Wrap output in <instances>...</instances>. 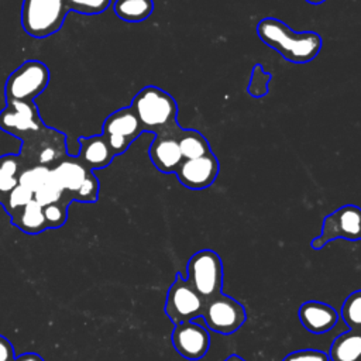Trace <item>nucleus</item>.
I'll return each mask as SVG.
<instances>
[{"instance_id":"obj_21","label":"nucleus","mask_w":361,"mask_h":361,"mask_svg":"<svg viewBox=\"0 0 361 361\" xmlns=\"http://www.w3.org/2000/svg\"><path fill=\"white\" fill-rule=\"evenodd\" d=\"M113 10L120 20L140 23L147 20L154 11L152 0H116Z\"/></svg>"},{"instance_id":"obj_28","label":"nucleus","mask_w":361,"mask_h":361,"mask_svg":"<svg viewBox=\"0 0 361 361\" xmlns=\"http://www.w3.org/2000/svg\"><path fill=\"white\" fill-rule=\"evenodd\" d=\"M271 80V73L264 72L262 66L257 63L252 68L250 85H248V93L252 97H262L268 93V82Z\"/></svg>"},{"instance_id":"obj_7","label":"nucleus","mask_w":361,"mask_h":361,"mask_svg":"<svg viewBox=\"0 0 361 361\" xmlns=\"http://www.w3.org/2000/svg\"><path fill=\"white\" fill-rule=\"evenodd\" d=\"M204 300L190 286L188 279H183L180 274H176L172 285L166 293L165 313L169 320L176 326L180 323L192 322L202 316Z\"/></svg>"},{"instance_id":"obj_2","label":"nucleus","mask_w":361,"mask_h":361,"mask_svg":"<svg viewBox=\"0 0 361 361\" xmlns=\"http://www.w3.org/2000/svg\"><path fill=\"white\" fill-rule=\"evenodd\" d=\"M131 110L141 123L144 133L178 134V103L165 90L157 86L142 87L131 102Z\"/></svg>"},{"instance_id":"obj_29","label":"nucleus","mask_w":361,"mask_h":361,"mask_svg":"<svg viewBox=\"0 0 361 361\" xmlns=\"http://www.w3.org/2000/svg\"><path fill=\"white\" fill-rule=\"evenodd\" d=\"M99 197V180L93 175V172L85 179L82 186L75 195V200L82 203H93Z\"/></svg>"},{"instance_id":"obj_16","label":"nucleus","mask_w":361,"mask_h":361,"mask_svg":"<svg viewBox=\"0 0 361 361\" xmlns=\"http://www.w3.org/2000/svg\"><path fill=\"white\" fill-rule=\"evenodd\" d=\"M79 155L78 158L90 169H103L109 166L114 158L107 140L103 134L90 137H79Z\"/></svg>"},{"instance_id":"obj_10","label":"nucleus","mask_w":361,"mask_h":361,"mask_svg":"<svg viewBox=\"0 0 361 361\" xmlns=\"http://www.w3.org/2000/svg\"><path fill=\"white\" fill-rule=\"evenodd\" d=\"M44 127L34 102H7V106L0 111V130L18 137L21 141Z\"/></svg>"},{"instance_id":"obj_18","label":"nucleus","mask_w":361,"mask_h":361,"mask_svg":"<svg viewBox=\"0 0 361 361\" xmlns=\"http://www.w3.org/2000/svg\"><path fill=\"white\" fill-rule=\"evenodd\" d=\"M330 361H361V331L348 330L338 334L329 351Z\"/></svg>"},{"instance_id":"obj_3","label":"nucleus","mask_w":361,"mask_h":361,"mask_svg":"<svg viewBox=\"0 0 361 361\" xmlns=\"http://www.w3.org/2000/svg\"><path fill=\"white\" fill-rule=\"evenodd\" d=\"M69 13L63 0H23L21 25L34 38H45L61 30Z\"/></svg>"},{"instance_id":"obj_12","label":"nucleus","mask_w":361,"mask_h":361,"mask_svg":"<svg viewBox=\"0 0 361 361\" xmlns=\"http://www.w3.org/2000/svg\"><path fill=\"white\" fill-rule=\"evenodd\" d=\"M175 173L185 188L202 190L216 180L219 161L213 152L195 159H183Z\"/></svg>"},{"instance_id":"obj_6","label":"nucleus","mask_w":361,"mask_h":361,"mask_svg":"<svg viewBox=\"0 0 361 361\" xmlns=\"http://www.w3.org/2000/svg\"><path fill=\"white\" fill-rule=\"evenodd\" d=\"M344 238L355 241L361 238V209L355 204H344L327 214L322 233L312 240L313 250H322L330 241Z\"/></svg>"},{"instance_id":"obj_5","label":"nucleus","mask_w":361,"mask_h":361,"mask_svg":"<svg viewBox=\"0 0 361 361\" xmlns=\"http://www.w3.org/2000/svg\"><path fill=\"white\" fill-rule=\"evenodd\" d=\"M49 78V69L41 61L23 62L6 80V102H34L47 89Z\"/></svg>"},{"instance_id":"obj_27","label":"nucleus","mask_w":361,"mask_h":361,"mask_svg":"<svg viewBox=\"0 0 361 361\" xmlns=\"http://www.w3.org/2000/svg\"><path fill=\"white\" fill-rule=\"evenodd\" d=\"M69 11H76L79 14H99L107 10L111 0H63Z\"/></svg>"},{"instance_id":"obj_17","label":"nucleus","mask_w":361,"mask_h":361,"mask_svg":"<svg viewBox=\"0 0 361 361\" xmlns=\"http://www.w3.org/2000/svg\"><path fill=\"white\" fill-rule=\"evenodd\" d=\"M11 223L27 234H38L47 230L44 207L34 199L10 216Z\"/></svg>"},{"instance_id":"obj_8","label":"nucleus","mask_w":361,"mask_h":361,"mask_svg":"<svg viewBox=\"0 0 361 361\" xmlns=\"http://www.w3.org/2000/svg\"><path fill=\"white\" fill-rule=\"evenodd\" d=\"M200 317H203L212 331L231 334L245 323L247 312L238 300L220 293L204 303Z\"/></svg>"},{"instance_id":"obj_20","label":"nucleus","mask_w":361,"mask_h":361,"mask_svg":"<svg viewBox=\"0 0 361 361\" xmlns=\"http://www.w3.org/2000/svg\"><path fill=\"white\" fill-rule=\"evenodd\" d=\"M178 144L183 159H195L212 152L207 138L200 131L193 128H182L180 134L178 135Z\"/></svg>"},{"instance_id":"obj_9","label":"nucleus","mask_w":361,"mask_h":361,"mask_svg":"<svg viewBox=\"0 0 361 361\" xmlns=\"http://www.w3.org/2000/svg\"><path fill=\"white\" fill-rule=\"evenodd\" d=\"M142 133L141 123L131 107H123L109 114L102 131L114 157L124 154Z\"/></svg>"},{"instance_id":"obj_33","label":"nucleus","mask_w":361,"mask_h":361,"mask_svg":"<svg viewBox=\"0 0 361 361\" xmlns=\"http://www.w3.org/2000/svg\"><path fill=\"white\" fill-rule=\"evenodd\" d=\"M224 361H245L244 358H241L240 355H237V354H233V355H230V357H227Z\"/></svg>"},{"instance_id":"obj_25","label":"nucleus","mask_w":361,"mask_h":361,"mask_svg":"<svg viewBox=\"0 0 361 361\" xmlns=\"http://www.w3.org/2000/svg\"><path fill=\"white\" fill-rule=\"evenodd\" d=\"M34 199V193L27 189L23 185H17L10 193L8 196L4 199V202L1 203V206L4 207V210L8 213V216H11L13 213H16L18 209L24 207L28 202H31Z\"/></svg>"},{"instance_id":"obj_26","label":"nucleus","mask_w":361,"mask_h":361,"mask_svg":"<svg viewBox=\"0 0 361 361\" xmlns=\"http://www.w3.org/2000/svg\"><path fill=\"white\" fill-rule=\"evenodd\" d=\"M71 203L59 200L51 204L44 206V216L48 228H59L65 224L68 219V207Z\"/></svg>"},{"instance_id":"obj_23","label":"nucleus","mask_w":361,"mask_h":361,"mask_svg":"<svg viewBox=\"0 0 361 361\" xmlns=\"http://www.w3.org/2000/svg\"><path fill=\"white\" fill-rule=\"evenodd\" d=\"M51 168L47 165H31L25 166L20 175V185L35 193L42 185L49 180Z\"/></svg>"},{"instance_id":"obj_4","label":"nucleus","mask_w":361,"mask_h":361,"mask_svg":"<svg viewBox=\"0 0 361 361\" xmlns=\"http://www.w3.org/2000/svg\"><path fill=\"white\" fill-rule=\"evenodd\" d=\"M188 282L196 293L209 302L223 290V262L213 250L195 252L188 262Z\"/></svg>"},{"instance_id":"obj_31","label":"nucleus","mask_w":361,"mask_h":361,"mask_svg":"<svg viewBox=\"0 0 361 361\" xmlns=\"http://www.w3.org/2000/svg\"><path fill=\"white\" fill-rule=\"evenodd\" d=\"M14 347L8 338L0 334V361H14Z\"/></svg>"},{"instance_id":"obj_30","label":"nucleus","mask_w":361,"mask_h":361,"mask_svg":"<svg viewBox=\"0 0 361 361\" xmlns=\"http://www.w3.org/2000/svg\"><path fill=\"white\" fill-rule=\"evenodd\" d=\"M282 361H330V358L323 351L313 350V348H305V350L293 351V353L285 355Z\"/></svg>"},{"instance_id":"obj_11","label":"nucleus","mask_w":361,"mask_h":361,"mask_svg":"<svg viewBox=\"0 0 361 361\" xmlns=\"http://www.w3.org/2000/svg\"><path fill=\"white\" fill-rule=\"evenodd\" d=\"M171 341L178 354L193 361L203 358L210 347L209 331L193 322L176 324L172 330Z\"/></svg>"},{"instance_id":"obj_1","label":"nucleus","mask_w":361,"mask_h":361,"mask_svg":"<svg viewBox=\"0 0 361 361\" xmlns=\"http://www.w3.org/2000/svg\"><path fill=\"white\" fill-rule=\"evenodd\" d=\"M261 41L281 54L292 63H307L313 61L323 45L322 37L313 31L295 32L289 25L276 18H262L257 25Z\"/></svg>"},{"instance_id":"obj_22","label":"nucleus","mask_w":361,"mask_h":361,"mask_svg":"<svg viewBox=\"0 0 361 361\" xmlns=\"http://www.w3.org/2000/svg\"><path fill=\"white\" fill-rule=\"evenodd\" d=\"M341 317L350 330L361 331V289L347 296L341 306Z\"/></svg>"},{"instance_id":"obj_34","label":"nucleus","mask_w":361,"mask_h":361,"mask_svg":"<svg viewBox=\"0 0 361 361\" xmlns=\"http://www.w3.org/2000/svg\"><path fill=\"white\" fill-rule=\"evenodd\" d=\"M307 3H312V4H320V3H323L324 0H306Z\"/></svg>"},{"instance_id":"obj_15","label":"nucleus","mask_w":361,"mask_h":361,"mask_svg":"<svg viewBox=\"0 0 361 361\" xmlns=\"http://www.w3.org/2000/svg\"><path fill=\"white\" fill-rule=\"evenodd\" d=\"M298 316L303 327L314 334H323L331 330L337 320V312L327 303L319 300H307L300 305Z\"/></svg>"},{"instance_id":"obj_13","label":"nucleus","mask_w":361,"mask_h":361,"mask_svg":"<svg viewBox=\"0 0 361 361\" xmlns=\"http://www.w3.org/2000/svg\"><path fill=\"white\" fill-rule=\"evenodd\" d=\"M178 134H158L149 145L148 155L154 166L164 173H173L183 161L178 144Z\"/></svg>"},{"instance_id":"obj_35","label":"nucleus","mask_w":361,"mask_h":361,"mask_svg":"<svg viewBox=\"0 0 361 361\" xmlns=\"http://www.w3.org/2000/svg\"><path fill=\"white\" fill-rule=\"evenodd\" d=\"M360 240H361V238H360Z\"/></svg>"},{"instance_id":"obj_19","label":"nucleus","mask_w":361,"mask_h":361,"mask_svg":"<svg viewBox=\"0 0 361 361\" xmlns=\"http://www.w3.org/2000/svg\"><path fill=\"white\" fill-rule=\"evenodd\" d=\"M24 168L25 164L20 155L6 154L0 157V204L18 185L20 175Z\"/></svg>"},{"instance_id":"obj_32","label":"nucleus","mask_w":361,"mask_h":361,"mask_svg":"<svg viewBox=\"0 0 361 361\" xmlns=\"http://www.w3.org/2000/svg\"><path fill=\"white\" fill-rule=\"evenodd\" d=\"M14 361H44V358L35 353H25L16 357Z\"/></svg>"},{"instance_id":"obj_14","label":"nucleus","mask_w":361,"mask_h":361,"mask_svg":"<svg viewBox=\"0 0 361 361\" xmlns=\"http://www.w3.org/2000/svg\"><path fill=\"white\" fill-rule=\"evenodd\" d=\"M92 172L78 157L66 155L51 168V178L75 200L76 192Z\"/></svg>"},{"instance_id":"obj_24","label":"nucleus","mask_w":361,"mask_h":361,"mask_svg":"<svg viewBox=\"0 0 361 361\" xmlns=\"http://www.w3.org/2000/svg\"><path fill=\"white\" fill-rule=\"evenodd\" d=\"M34 200L38 202L42 207L59 200H65L68 203L73 202L72 196L66 192H63V189L61 186H58V183L49 176V180L42 185L35 193H34Z\"/></svg>"}]
</instances>
